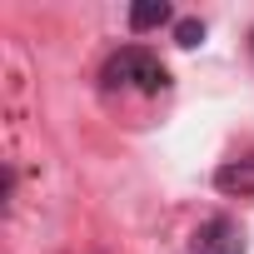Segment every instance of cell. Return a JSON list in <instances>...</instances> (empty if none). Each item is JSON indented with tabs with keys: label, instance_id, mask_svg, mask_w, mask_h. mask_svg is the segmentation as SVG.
I'll return each instance as SVG.
<instances>
[{
	"label": "cell",
	"instance_id": "1",
	"mask_svg": "<svg viewBox=\"0 0 254 254\" xmlns=\"http://www.w3.org/2000/svg\"><path fill=\"white\" fill-rule=\"evenodd\" d=\"M100 85L105 90H140V95H160L170 90V70L160 65L155 50L145 45H120L105 65H100Z\"/></svg>",
	"mask_w": 254,
	"mask_h": 254
},
{
	"label": "cell",
	"instance_id": "4",
	"mask_svg": "<svg viewBox=\"0 0 254 254\" xmlns=\"http://www.w3.org/2000/svg\"><path fill=\"white\" fill-rule=\"evenodd\" d=\"M170 20H175V10L165 0H140V5H130V30H160Z\"/></svg>",
	"mask_w": 254,
	"mask_h": 254
},
{
	"label": "cell",
	"instance_id": "3",
	"mask_svg": "<svg viewBox=\"0 0 254 254\" xmlns=\"http://www.w3.org/2000/svg\"><path fill=\"white\" fill-rule=\"evenodd\" d=\"M214 190H219V194H234V199H254V155L224 160V165L214 170Z\"/></svg>",
	"mask_w": 254,
	"mask_h": 254
},
{
	"label": "cell",
	"instance_id": "6",
	"mask_svg": "<svg viewBox=\"0 0 254 254\" xmlns=\"http://www.w3.org/2000/svg\"><path fill=\"white\" fill-rule=\"evenodd\" d=\"M249 50H254V35H249Z\"/></svg>",
	"mask_w": 254,
	"mask_h": 254
},
{
	"label": "cell",
	"instance_id": "2",
	"mask_svg": "<svg viewBox=\"0 0 254 254\" xmlns=\"http://www.w3.org/2000/svg\"><path fill=\"white\" fill-rule=\"evenodd\" d=\"M194 254H249V244H244V229L229 214H214L194 229Z\"/></svg>",
	"mask_w": 254,
	"mask_h": 254
},
{
	"label": "cell",
	"instance_id": "5",
	"mask_svg": "<svg viewBox=\"0 0 254 254\" xmlns=\"http://www.w3.org/2000/svg\"><path fill=\"white\" fill-rule=\"evenodd\" d=\"M204 40V20H194V15H185V20H175V45H185V50H194Z\"/></svg>",
	"mask_w": 254,
	"mask_h": 254
}]
</instances>
